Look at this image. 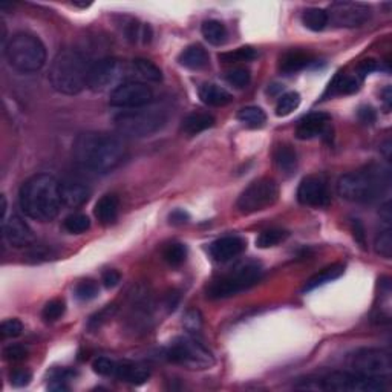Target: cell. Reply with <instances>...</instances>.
<instances>
[{
    "instance_id": "obj_41",
    "label": "cell",
    "mask_w": 392,
    "mask_h": 392,
    "mask_svg": "<svg viewBox=\"0 0 392 392\" xmlns=\"http://www.w3.org/2000/svg\"><path fill=\"white\" fill-rule=\"evenodd\" d=\"M64 310H66V306H64L62 299H52L43 306L42 317L47 320V322H56V320H58L64 315Z\"/></svg>"
},
{
    "instance_id": "obj_52",
    "label": "cell",
    "mask_w": 392,
    "mask_h": 392,
    "mask_svg": "<svg viewBox=\"0 0 392 392\" xmlns=\"http://www.w3.org/2000/svg\"><path fill=\"white\" fill-rule=\"evenodd\" d=\"M6 198H5V195H2V222L6 219Z\"/></svg>"
},
{
    "instance_id": "obj_6",
    "label": "cell",
    "mask_w": 392,
    "mask_h": 392,
    "mask_svg": "<svg viewBox=\"0 0 392 392\" xmlns=\"http://www.w3.org/2000/svg\"><path fill=\"white\" fill-rule=\"evenodd\" d=\"M166 121V110L155 104L123 110L114 119L117 132L124 138H146L162 129Z\"/></svg>"
},
{
    "instance_id": "obj_22",
    "label": "cell",
    "mask_w": 392,
    "mask_h": 392,
    "mask_svg": "<svg viewBox=\"0 0 392 392\" xmlns=\"http://www.w3.org/2000/svg\"><path fill=\"white\" fill-rule=\"evenodd\" d=\"M119 210H120V201L117 198V195L108 193L103 195L101 198L97 201L94 215L100 224L109 225L114 224L117 218H119Z\"/></svg>"
},
{
    "instance_id": "obj_30",
    "label": "cell",
    "mask_w": 392,
    "mask_h": 392,
    "mask_svg": "<svg viewBox=\"0 0 392 392\" xmlns=\"http://www.w3.org/2000/svg\"><path fill=\"white\" fill-rule=\"evenodd\" d=\"M357 90H358V82L356 77L339 74L334 77V80L330 83L326 95H348L357 93Z\"/></svg>"
},
{
    "instance_id": "obj_28",
    "label": "cell",
    "mask_w": 392,
    "mask_h": 392,
    "mask_svg": "<svg viewBox=\"0 0 392 392\" xmlns=\"http://www.w3.org/2000/svg\"><path fill=\"white\" fill-rule=\"evenodd\" d=\"M273 160L279 171L285 175H291L297 169V154L296 150L289 145L276 147L273 154Z\"/></svg>"
},
{
    "instance_id": "obj_9",
    "label": "cell",
    "mask_w": 392,
    "mask_h": 392,
    "mask_svg": "<svg viewBox=\"0 0 392 392\" xmlns=\"http://www.w3.org/2000/svg\"><path fill=\"white\" fill-rule=\"evenodd\" d=\"M278 198V182L271 178H259L250 182L245 191L239 195L236 207L243 215H252L276 204Z\"/></svg>"
},
{
    "instance_id": "obj_13",
    "label": "cell",
    "mask_w": 392,
    "mask_h": 392,
    "mask_svg": "<svg viewBox=\"0 0 392 392\" xmlns=\"http://www.w3.org/2000/svg\"><path fill=\"white\" fill-rule=\"evenodd\" d=\"M154 93L146 83L141 82H124L110 93V106L120 109H136L147 106L152 103Z\"/></svg>"
},
{
    "instance_id": "obj_38",
    "label": "cell",
    "mask_w": 392,
    "mask_h": 392,
    "mask_svg": "<svg viewBox=\"0 0 392 392\" xmlns=\"http://www.w3.org/2000/svg\"><path fill=\"white\" fill-rule=\"evenodd\" d=\"M376 253L380 254L382 258L389 259L392 256V232L391 228H384V230L378 232L374 243Z\"/></svg>"
},
{
    "instance_id": "obj_50",
    "label": "cell",
    "mask_w": 392,
    "mask_h": 392,
    "mask_svg": "<svg viewBox=\"0 0 392 392\" xmlns=\"http://www.w3.org/2000/svg\"><path fill=\"white\" fill-rule=\"evenodd\" d=\"M169 219H171V224L180 225V224H186V222L191 219V217H188V213L184 210H175L169 215Z\"/></svg>"
},
{
    "instance_id": "obj_18",
    "label": "cell",
    "mask_w": 392,
    "mask_h": 392,
    "mask_svg": "<svg viewBox=\"0 0 392 392\" xmlns=\"http://www.w3.org/2000/svg\"><path fill=\"white\" fill-rule=\"evenodd\" d=\"M245 241L239 236H224L210 245V254L217 262H228L245 250Z\"/></svg>"
},
{
    "instance_id": "obj_48",
    "label": "cell",
    "mask_w": 392,
    "mask_h": 392,
    "mask_svg": "<svg viewBox=\"0 0 392 392\" xmlns=\"http://www.w3.org/2000/svg\"><path fill=\"white\" fill-rule=\"evenodd\" d=\"M120 280H121V274L117 271V270H106L103 273V276H101V282L103 285L106 286V289H115L117 285L120 284Z\"/></svg>"
},
{
    "instance_id": "obj_32",
    "label": "cell",
    "mask_w": 392,
    "mask_h": 392,
    "mask_svg": "<svg viewBox=\"0 0 392 392\" xmlns=\"http://www.w3.org/2000/svg\"><path fill=\"white\" fill-rule=\"evenodd\" d=\"M238 120L241 123H244L245 126L248 127H254V129H258V127H262L265 121H267V115L265 112L260 108L258 106H247V108H243L238 112Z\"/></svg>"
},
{
    "instance_id": "obj_25",
    "label": "cell",
    "mask_w": 392,
    "mask_h": 392,
    "mask_svg": "<svg viewBox=\"0 0 392 392\" xmlns=\"http://www.w3.org/2000/svg\"><path fill=\"white\" fill-rule=\"evenodd\" d=\"M178 62L181 66L192 71L204 69L208 64V54L201 45H191L178 56Z\"/></svg>"
},
{
    "instance_id": "obj_19",
    "label": "cell",
    "mask_w": 392,
    "mask_h": 392,
    "mask_svg": "<svg viewBox=\"0 0 392 392\" xmlns=\"http://www.w3.org/2000/svg\"><path fill=\"white\" fill-rule=\"evenodd\" d=\"M60 195L63 206L77 208L89 201L90 188L80 181H64L60 182Z\"/></svg>"
},
{
    "instance_id": "obj_27",
    "label": "cell",
    "mask_w": 392,
    "mask_h": 392,
    "mask_svg": "<svg viewBox=\"0 0 392 392\" xmlns=\"http://www.w3.org/2000/svg\"><path fill=\"white\" fill-rule=\"evenodd\" d=\"M343 273H345V265H342V264H332L330 267H326V269H323L322 271H319L317 274H315V276L306 280L302 291L308 293V291L316 290V289H319V286L326 285V284L332 282V280L339 279Z\"/></svg>"
},
{
    "instance_id": "obj_43",
    "label": "cell",
    "mask_w": 392,
    "mask_h": 392,
    "mask_svg": "<svg viewBox=\"0 0 392 392\" xmlns=\"http://www.w3.org/2000/svg\"><path fill=\"white\" fill-rule=\"evenodd\" d=\"M23 325L19 319H6L0 325V334L3 339H14L22 334Z\"/></svg>"
},
{
    "instance_id": "obj_34",
    "label": "cell",
    "mask_w": 392,
    "mask_h": 392,
    "mask_svg": "<svg viewBox=\"0 0 392 392\" xmlns=\"http://www.w3.org/2000/svg\"><path fill=\"white\" fill-rule=\"evenodd\" d=\"M286 238H289V233L285 230H280V228H270V230H264L259 234L256 239V245L259 248L276 247L280 243H284Z\"/></svg>"
},
{
    "instance_id": "obj_47",
    "label": "cell",
    "mask_w": 392,
    "mask_h": 392,
    "mask_svg": "<svg viewBox=\"0 0 392 392\" xmlns=\"http://www.w3.org/2000/svg\"><path fill=\"white\" fill-rule=\"evenodd\" d=\"M351 227H352V234H354L356 243L365 250V248H367V232H365V227L362 224V221L360 219H352Z\"/></svg>"
},
{
    "instance_id": "obj_49",
    "label": "cell",
    "mask_w": 392,
    "mask_h": 392,
    "mask_svg": "<svg viewBox=\"0 0 392 392\" xmlns=\"http://www.w3.org/2000/svg\"><path fill=\"white\" fill-rule=\"evenodd\" d=\"M378 68V64L376 60H363L360 64H358V75L360 77H367L368 74H371L372 71H376Z\"/></svg>"
},
{
    "instance_id": "obj_12",
    "label": "cell",
    "mask_w": 392,
    "mask_h": 392,
    "mask_svg": "<svg viewBox=\"0 0 392 392\" xmlns=\"http://www.w3.org/2000/svg\"><path fill=\"white\" fill-rule=\"evenodd\" d=\"M322 391H342V392H380L384 389L383 378L363 377L356 372L336 371L320 377Z\"/></svg>"
},
{
    "instance_id": "obj_51",
    "label": "cell",
    "mask_w": 392,
    "mask_h": 392,
    "mask_svg": "<svg viewBox=\"0 0 392 392\" xmlns=\"http://www.w3.org/2000/svg\"><path fill=\"white\" fill-rule=\"evenodd\" d=\"M358 119H360L363 123H374L376 121V112L372 110V108H360V110H358Z\"/></svg>"
},
{
    "instance_id": "obj_33",
    "label": "cell",
    "mask_w": 392,
    "mask_h": 392,
    "mask_svg": "<svg viewBox=\"0 0 392 392\" xmlns=\"http://www.w3.org/2000/svg\"><path fill=\"white\" fill-rule=\"evenodd\" d=\"M258 57V52L252 47H241L230 52H222L219 54V60L222 63H241V62H252Z\"/></svg>"
},
{
    "instance_id": "obj_10",
    "label": "cell",
    "mask_w": 392,
    "mask_h": 392,
    "mask_svg": "<svg viewBox=\"0 0 392 392\" xmlns=\"http://www.w3.org/2000/svg\"><path fill=\"white\" fill-rule=\"evenodd\" d=\"M352 372L369 378H387L392 374V358L389 352L378 348H362L352 352L348 358Z\"/></svg>"
},
{
    "instance_id": "obj_1",
    "label": "cell",
    "mask_w": 392,
    "mask_h": 392,
    "mask_svg": "<svg viewBox=\"0 0 392 392\" xmlns=\"http://www.w3.org/2000/svg\"><path fill=\"white\" fill-rule=\"evenodd\" d=\"M74 156L78 164L95 173H109L119 167L126 146L120 136L108 132H84L77 136Z\"/></svg>"
},
{
    "instance_id": "obj_44",
    "label": "cell",
    "mask_w": 392,
    "mask_h": 392,
    "mask_svg": "<svg viewBox=\"0 0 392 392\" xmlns=\"http://www.w3.org/2000/svg\"><path fill=\"white\" fill-rule=\"evenodd\" d=\"M28 356V350L22 345H8L3 350V358L6 362H21Z\"/></svg>"
},
{
    "instance_id": "obj_39",
    "label": "cell",
    "mask_w": 392,
    "mask_h": 392,
    "mask_svg": "<svg viewBox=\"0 0 392 392\" xmlns=\"http://www.w3.org/2000/svg\"><path fill=\"white\" fill-rule=\"evenodd\" d=\"M98 293H100V290H98L97 282L90 279L82 280V282L75 286V297L80 300V302H89V300H93L98 296Z\"/></svg>"
},
{
    "instance_id": "obj_15",
    "label": "cell",
    "mask_w": 392,
    "mask_h": 392,
    "mask_svg": "<svg viewBox=\"0 0 392 392\" xmlns=\"http://www.w3.org/2000/svg\"><path fill=\"white\" fill-rule=\"evenodd\" d=\"M297 199L300 204L308 207H325L330 204L328 184L317 175H310L300 181L297 188Z\"/></svg>"
},
{
    "instance_id": "obj_42",
    "label": "cell",
    "mask_w": 392,
    "mask_h": 392,
    "mask_svg": "<svg viewBox=\"0 0 392 392\" xmlns=\"http://www.w3.org/2000/svg\"><path fill=\"white\" fill-rule=\"evenodd\" d=\"M117 368V362L108 357H98L93 362V369L98 376L103 377H114Z\"/></svg>"
},
{
    "instance_id": "obj_46",
    "label": "cell",
    "mask_w": 392,
    "mask_h": 392,
    "mask_svg": "<svg viewBox=\"0 0 392 392\" xmlns=\"http://www.w3.org/2000/svg\"><path fill=\"white\" fill-rule=\"evenodd\" d=\"M31 372L28 369H14L10 374V382L14 387H26L31 382Z\"/></svg>"
},
{
    "instance_id": "obj_2",
    "label": "cell",
    "mask_w": 392,
    "mask_h": 392,
    "mask_svg": "<svg viewBox=\"0 0 392 392\" xmlns=\"http://www.w3.org/2000/svg\"><path fill=\"white\" fill-rule=\"evenodd\" d=\"M19 202H21L23 213L31 219L38 222L56 219L63 206L60 182L48 173L31 176L21 187Z\"/></svg>"
},
{
    "instance_id": "obj_16",
    "label": "cell",
    "mask_w": 392,
    "mask_h": 392,
    "mask_svg": "<svg viewBox=\"0 0 392 392\" xmlns=\"http://www.w3.org/2000/svg\"><path fill=\"white\" fill-rule=\"evenodd\" d=\"M2 228L3 238L11 247L22 248L34 243V233H32L31 227L17 215H11L10 218H6L2 222Z\"/></svg>"
},
{
    "instance_id": "obj_36",
    "label": "cell",
    "mask_w": 392,
    "mask_h": 392,
    "mask_svg": "<svg viewBox=\"0 0 392 392\" xmlns=\"http://www.w3.org/2000/svg\"><path fill=\"white\" fill-rule=\"evenodd\" d=\"M162 258H164L166 262L172 267H178L181 264H184V260L187 258V248L184 244L175 243L169 244L164 252H162Z\"/></svg>"
},
{
    "instance_id": "obj_20",
    "label": "cell",
    "mask_w": 392,
    "mask_h": 392,
    "mask_svg": "<svg viewBox=\"0 0 392 392\" xmlns=\"http://www.w3.org/2000/svg\"><path fill=\"white\" fill-rule=\"evenodd\" d=\"M115 378H119L121 382H126L130 384H143L149 380L150 371L145 365L134 363V362H117L115 368Z\"/></svg>"
},
{
    "instance_id": "obj_21",
    "label": "cell",
    "mask_w": 392,
    "mask_h": 392,
    "mask_svg": "<svg viewBox=\"0 0 392 392\" xmlns=\"http://www.w3.org/2000/svg\"><path fill=\"white\" fill-rule=\"evenodd\" d=\"M127 69H129V82L158 83L162 78L160 68L150 60H146V58H136V60L130 63V66Z\"/></svg>"
},
{
    "instance_id": "obj_53",
    "label": "cell",
    "mask_w": 392,
    "mask_h": 392,
    "mask_svg": "<svg viewBox=\"0 0 392 392\" xmlns=\"http://www.w3.org/2000/svg\"><path fill=\"white\" fill-rule=\"evenodd\" d=\"M383 95H384L383 100L387 101V103H388V106H389V103H391V88H389V86L383 90Z\"/></svg>"
},
{
    "instance_id": "obj_37",
    "label": "cell",
    "mask_w": 392,
    "mask_h": 392,
    "mask_svg": "<svg viewBox=\"0 0 392 392\" xmlns=\"http://www.w3.org/2000/svg\"><path fill=\"white\" fill-rule=\"evenodd\" d=\"M300 104V95L297 93H286L280 95L276 104V115L278 117H286L294 112Z\"/></svg>"
},
{
    "instance_id": "obj_5",
    "label": "cell",
    "mask_w": 392,
    "mask_h": 392,
    "mask_svg": "<svg viewBox=\"0 0 392 392\" xmlns=\"http://www.w3.org/2000/svg\"><path fill=\"white\" fill-rule=\"evenodd\" d=\"M3 54L10 66L21 74L40 71L47 63V48L43 42L29 32H17L8 38Z\"/></svg>"
},
{
    "instance_id": "obj_40",
    "label": "cell",
    "mask_w": 392,
    "mask_h": 392,
    "mask_svg": "<svg viewBox=\"0 0 392 392\" xmlns=\"http://www.w3.org/2000/svg\"><path fill=\"white\" fill-rule=\"evenodd\" d=\"M225 80L232 84V86L243 89L248 86V83L252 80V75L245 68H233L225 73Z\"/></svg>"
},
{
    "instance_id": "obj_7",
    "label": "cell",
    "mask_w": 392,
    "mask_h": 392,
    "mask_svg": "<svg viewBox=\"0 0 392 392\" xmlns=\"http://www.w3.org/2000/svg\"><path fill=\"white\" fill-rule=\"evenodd\" d=\"M262 278V267L258 262H244L233 269L208 286L207 296L210 299H227L250 289Z\"/></svg>"
},
{
    "instance_id": "obj_11",
    "label": "cell",
    "mask_w": 392,
    "mask_h": 392,
    "mask_svg": "<svg viewBox=\"0 0 392 392\" xmlns=\"http://www.w3.org/2000/svg\"><path fill=\"white\" fill-rule=\"evenodd\" d=\"M124 80L129 82V69L117 58H103L90 64L88 88L93 93H104V90L115 89Z\"/></svg>"
},
{
    "instance_id": "obj_35",
    "label": "cell",
    "mask_w": 392,
    "mask_h": 392,
    "mask_svg": "<svg viewBox=\"0 0 392 392\" xmlns=\"http://www.w3.org/2000/svg\"><path fill=\"white\" fill-rule=\"evenodd\" d=\"M64 230L73 233V234H82L84 232H88L90 228V221L83 213H73L63 221Z\"/></svg>"
},
{
    "instance_id": "obj_3",
    "label": "cell",
    "mask_w": 392,
    "mask_h": 392,
    "mask_svg": "<svg viewBox=\"0 0 392 392\" xmlns=\"http://www.w3.org/2000/svg\"><path fill=\"white\" fill-rule=\"evenodd\" d=\"M389 186V172L382 166H369L357 172L341 176L337 193L343 199L357 204H367L380 198Z\"/></svg>"
},
{
    "instance_id": "obj_4",
    "label": "cell",
    "mask_w": 392,
    "mask_h": 392,
    "mask_svg": "<svg viewBox=\"0 0 392 392\" xmlns=\"http://www.w3.org/2000/svg\"><path fill=\"white\" fill-rule=\"evenodd\" d=\"M90 64L83 54L64 49L54 57L49 69V83L54 90L63 95H77L88 88Z\"/></svg>"
},
{
    "instance_id": "obj_29",
    "label": "cell",
    "mask_w": 392,
    "mask_h": 392,
    "mask_svg": "<svg viewBox=\"0 0 392 392\" xmlns=\"http://www.w3.org/2000/svg\"><path fill=\"white\" fill-rule=\"evenodd\" d=\"M201 32L202 37L210 45H215V47L224 45L228 36L227 28L219 21H206L201 26Z\"/></svg>"
},
{
    "instance_id": "obj_24",
    "label": "cell",
    "mask_w": 392,
    "mask_h": 392,
    "mask_svg": "<svg viewBox=\"0 0 392 392\" xmlns=\"http://www.w3.org/2000/svg\"><path fill=\"white\" fill-rule=\"evenodd\" d=\"M199 98L201 101L207 104V106L213 108H221L225 106V104L232 103L233 97L230 93H227L224 88L218 86V84L213 83H204L199 88Z\"/></svg>"
},
{
    "instance_id": "obj_26",
    "label": "cell",
    "mask_w": 392,
    "mask_h": 392,
    "mask_svg": "<svg viewBox=\"0 0 392 392\" xmlns=\"http://www.w3.org/2000/svg\"><path fill=\"white\" fill-rule=\"evenodd\" d=\"M215 126V117L208 112H192L184 117L181 124V130L186 135H198L204 130Z\"/></svg>"
},
{
    "instance_id": "obj_23",
    "label": "cell",
    "mask_w": 392,
    "mask_h": 392,
    "mask_svg": "<svg viewBox=\"0 0 392 392\" xmlns=\"http://www.w3.org/2000/svg\"><path fill=\"white\" fill-rule=\"evenodd\" d=\"M313 60H315V58H313V56L308 54V52L290 51L280 57L279 69L282 71L284 74H294L305 69L306 66H310Z\"/></svg>"
},
{
    "instance_id": "obj_17",
    "label": "cell",
    "mask_w": 392,
    "mask_h": 392,
    "mask_svg": "<svg viewBox=\"0 0 392 392\" xmlns=\"http://www.w3.org/2000/svg\"><path fill=\"white\" fill-rule=\"evenodd\" d=\"M330 121H331L330 115L325 112L308 114L297 123L296 136L299 140L317 138V136L323 135L326 132V127H328Z\"/></svg>"
},
{
    "instance_id": "obj_14",
    "label": "cell",
    "mask_w": 392,
    "mask_h": 392,
    "mask_svg": "<svg viewBox=\"0 0 392 392\" xmlns=\"http://www.w3.org/2000/svg\"><path fill=\"white\" fill-rule=\"evenodd\" d=\"M328 23L339 28H358L369 21V6L358 2H334L326 10Z\"/></svg>"
},
{
    "instance_id": "obj_31",
    "label": "cell",
    "mask_w": 392,
    "mask_h": 392,
    "mask_svg": "<svg viewBox=\"0 0 392 392\" xmlns=\"http://www.w3.org/2000/svg\"><path fill=\"white\" fill-rule=\"evenodd\" d=\"M302 23L310 31H323L326 25H328V14H326V11L322 8H308L304 11Z\"/></svg>"
},
{
    "instance_id": "obj_45",
    "label": "cell",
    "mask_w": 392,
    "mask_h": 392,
    "mask_svg": "<svg viewBox=\"0 0 392 392\" xmlns=\"http://www.w3.org/2000/svg\"><path fill=\"white\" fill-rule=\"evenodd\" d=\"M184 326L187 328V331L191 332H198L202 328V317L201 313L198 310H192L188 311L186 317H184Z\"/></svg>"
},
{
    "instance_id": "obj_8",
    "label": "cell",
    "mask_w": 392,
    "mask_h": 392,
    "mask_svg": "<svg viewBox=\"0 0 392 392\" xmlns=\"http://www.w3.org/2000/svg\"><path fill=\"white\" fill-rule=\"evenodd\" d=\"M167 357L188 369H208L215 365L212 351L192 336L176 337L169 346Z\"/></svg>"
}]
</instances>
